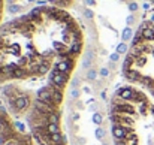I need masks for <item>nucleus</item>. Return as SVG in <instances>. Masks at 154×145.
<instances>
[{"label":"nucleus","mask_w":154,"mask_h":145,"mask_svg":"<svg viewBox=\"0 0 154 145\" xmlns=\"http://www.w3.org/2000/svg\"><path fill=\"white\" fill-rule=\"evenodd\" d=\"M85 47L82 26L66 9L36 6L0 26V87L36 82L69 61H79Z\"/></svg>","instance_id":"nucleus-1"},{"label":"nucleus","mask_w":154,"mask_h":145,"mask_svg":"<svg viewBox=\"0 0 154 145\" xmlns=\"http://www.w3.org/2000/svg\"><path fill=\"white\" fill-rule=\"evenodd\" d=\"M78 61H69L36 82L0 87V103L41 145H69L63 124L64 102Z\"/></svg>","instance_id":"nucleus-2"},{"label":"nucleus","mask_w":154,"mask_h":145,"mask_svg":"<svg viewBox=\"0 0 154 145\" xmlns=\"http://www.w3.org/2000/svg\"><path fill=\"white\" fill-rule=\"evenodd\" d=\"M93 78L75 75L66 96L64 129L69 145H114L108 105Z\"/></svg>","instance_id":"nucleus-3"},{"label":"nucleus","mask_w":154,"mask_h":145,"mask_svg":"<svg viewBox=\"0 0 154 145\" xmlns=\"http://www.w3.org/2000/svg\"><path fill=\"white\" fill-rule=\"evenodd\" d=\"M114 145H154V99L142 88L124 84L108 100Z\"/></svg>","instance_id":"nucleus-4"},{"label":"nucleus","mask_w":154,"mask_h":145,"mask_svg":"<svg viewBox=\"0 0 154 145\" xmlns=\"http://www.w3.org/2000/svg\"><path fill=\"white\" fill-rule=\"evenodd\" d=\"M127 84L136 85L154 99V23L142 21L121 63Z\"/></svg>","instance_id":"nucleus-5"},{"label":"nucleus","mask_w":154,"mask_h":145,"mask_svg":"<svg viewBox=\"0 0 154 145\" xmlns=\"http://www.w3.org/2000/svg\"><path fill=\"white\" fill-rule=\"evenodd\" d=\"M18 129H20L18 123L9 115V112L0 103V145L9 138H12Z\"/></svg>","instance_id":"nucleus-6"},{"label":"nucleus","mask_w":154,"mask_h":145,"mask_svg":"<svg viewBox=\"0 0 154 145\" xmlns=\"http://www.w3.org/2000/svg\"><path fill=\"white\" fill-rule=\"evenodd\" d=\"M20 126V124H18ZM2 145H41L27 130H24L21 126H20V129L17 130V133L12 136V138H9L8 141H5Z\"/></svg>","instance_id":"nucleus-7"},{"label":"nucleus","mask_w":154,"mask_h":145,"mask_svg":"<svg viewBox=\"0 0 154 145\" xmlns=\"http://www.w3.org/2000/svg\"><path fill=\"white\" fill-rule=\"evenodd\" d=\"M5 2L6 0H0V23H2V18H3V11H5ZM2 26V24H0Z\"/></svg>","instance_id":"nucleus-8"},{"label":"nucleus","mask_w":154,"mask_h":145,"mask_svg":"<svg viewBox=\"0 0 154 145\" xmlns=\"http://www.w3.org/2000/svg\"><path fill=\"white\" fill-rule=\"evenodd\" d=\"M148 2H151V3H153V5H154V0H148Z\"/></svg>","instance_id":"nucleus-9"}]
</instances>
